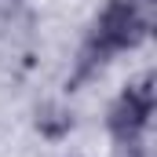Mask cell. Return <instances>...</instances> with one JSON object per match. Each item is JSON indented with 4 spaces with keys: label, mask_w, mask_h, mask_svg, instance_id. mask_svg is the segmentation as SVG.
Listing matches in <instances>:
<instances>
[{
    "label": "cell",
    "mask_w": 157,
    "mask_h": 157,
    "mask_svg": "<svg viewBox=\"0 0 157 157\" xmlns=\"http://www.w3.org/2000/svg\"><path fill=\"white\" fill-rule=\"evenodd\" d=\"M11 4H22V0H11Z\"/></svg>",
    "instance_id": "6"
},
{
    "label": "cell",
    "mask_w": 157,
    "mask_h": 157,
    "mask_svg": "<svg viewBox=\"0 0 157 157\" xmlns=\"http://www.w3.org/2000/svg\"><path fill=\"white\" fill-rule=\"evenodd\" d=\"M117 157H150V154H146V146L139 139V143H117Z\"/></svg>",
    "instance_id": "4"
},
{
    "label": "cell",
    "mask_w": 157,
    "mask_h": 157,
    "mask_svg": "<svg viewBox=\"0 0 157 157\" xmlns=\"http://www.w3.org/2000/svg\"><path fill=\"white\" fill-rule=\"evenodd\" d=\"M37 132L48 135V139H62V135L73 132V113L59 102H44L37 110Z\"/></svg>",
    "instance_id": "3"
},
{
    "label": "cell",
    "mask_w": 157,
    "mask_h": 157,
    "mask_svg": "<svg viewBox=\"0 0 157 157\" xmlns=\"http://www.w3.org/2000/svg\"><path fill=\"white\" fill-rule=\"evenodd\" d=\"M150 26H154V15H146L143 7H135L132 0H106V7L95 15L91 22V33L80 48V62H77V77L73 84L84 77H91L102 62H110L117 51L128 48H139L143 40L150 37Z\"/></svg>",
    "instance_id": "1"
},
{
    "label": "cell",
    "mask_w": 157,
    "mask_h": 157,
    "mask_svg": "<svg viewBox=\"0 0 157 157\" xmlns=\"http://www.w3.org/2000/svg\"><path fill=\"white\" fill-rule=\"evenodd\" d=\"M132 4H135V7H143L146 15H154V0H132Z\"/></svg>",
    "instance_id": "5"
},
{
    "label": "cell",
    "mask_w": 157,
    "mask_h": 157,
    "mask_svg": "<svg viewBox=\"0 0 157 157\" xmlns=\"http://www.w3.org/2000/svg\"><path fill=\"white\" fill-rule=\"evenodd\" d=\"M154 102H157V77L150 70H143L139 77L124 84V91L106 110V128H110L113 143H139L150 128Z\"/></svg>",
    "instance_id": "2"
}]
</instances>
